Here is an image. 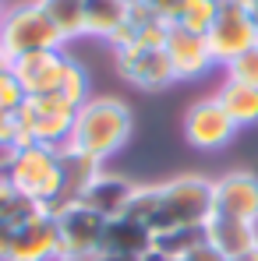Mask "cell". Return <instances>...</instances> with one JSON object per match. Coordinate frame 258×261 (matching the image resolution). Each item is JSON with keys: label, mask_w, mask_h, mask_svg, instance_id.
I'll return each mask as SVG.
<instances>
[{"label": "cell", "mask_w": 258, "mask_h": 261, "mask_svg": "<svg viewBox=\"0 0 258 261\" xmlns=\"http://www.w3.org/2000/svg\"><path fill=\"white\" fill-rule=\"evenodd\" d=\"M50 261H71V258H64V254H57V258H50Z\"/></svg>", "instance_id": "36"}, {"label": "cell", "mask_w": 258, "mask_h": 261, "mask_svg": "<svg viewBox=\"0 0 258 261\" xmlns=\"http://www.w3.org/2000/svg\"><path fill=\"white\" fill-rule=\"evenodd\" d=\"M213 212L258 226V176L248 170H233L213 180Z\"/></svg>", "instance_id": "11"}, {"label": "cell", "mask_w": 258, "mask_h": 261, "mask_svg": "<svg viewBox=\"0 0 258 261\" xmlns=\"http://www.w3.org/2000/svg\"><path fill=\"white\" fill-rule=\"evenodd\" d=\"M213 216V180L202 173H180L156 184V212H152V237L170 229L205 226Z\"/></svg>", "instance_id": "3"}, {"label": "cell", "mask_w": 258, "mask_h": 261, "mask_svg": "<svg viewBox=\"0 0 258 261\" xmlns=\"http://www.w3.org/2000/svg\"><path fill=\"white\" fill-rule=\"evenodd\" d=\"M163 49H167V57H170V67H173V78H177V82H198V78H205L216 67L213 49L205 43V36L187 32V29H180V25H170Z\"/></svg>", "instance_id": "12"}, {"label": "cell", "mask_w": 258, "mask_h": 261, "mask_svg": "<svg viewBox=\"0 0 258 261\" xmlns=\"http://www.w3.org/2000/svg\"><path fill=\"white\" fill-rule=\"evenodd\" d=\"M128 0H85V36L113 43V36L128 25Z\"/></svg>", "instance_id": "17"}, {"label": "cell", "mask_w": 258, "mask_h": 261, "mask_svg": "<svg viewBox=\"0 0 258 261\" xmlns=\"http://www.w3.org/2000/svg\"><path fill=\"white\" fill-rule=\"evenodd\" d=\"M223 71H226L230 82H244V85L258 88V43L251 46V49H244L241 57H233Z\"/></svg>", "instance_id": "26"}, {"label": "cell", "mask_w": 258, "mask_h": 261, "mask_svg": "<svg viewBox=\"0 0 258 261\" xmlns=\"http://www.w3.org/2000/svg\"><path fill=\"white\" fill-rule=\"evenodd\" d=\"M11 240H14V226L0 219V261L11 258Z\"/></svg>", "instance_id": "30"}, {"label": "cell", "mask_w": 258, "mask_h": 261, "mask_svg": "<svg viewBox=\"0 0 258 261\" xmlns=\"http://www.w3.org/2000/svg\"><path fill=\"white\" fill-rule=\"evenodd\" d=\"M75 106L64 102L60 95H36L25 99L14 117H18V145H46V148H64L75 130ZM14 145V148H18Z\"/></svg>", "instance_id": "5"}, {"label": "cell", "mask_w": 258, "mask_h": 261, "mask_svg": "<svg viewBox=\"0 0 258 261\" xmlns=\"http://www.w3.org/2000/svg\"><path fill=\"white\" fill-rule=\"evenodd\" d=\"M43 49H64L60 32L46 18L39 0H14L0 18V53L14 64L18 57L43 53Z\"/></svg>", "instance_id": "4"}, {"label": "cell", "mask_w": 258, "mask_h": 261, "mask_svg": "<svg viewBox=\"0 0 258 261\" xmlns=\"http://www.w3.org/2000/svg\"><path fill=\"white\" fill-rule=\"evenodd\" d=\"M216 14H219V0H184V7H180V14H177L173 25L205 36V32L213 29Z\"/></svg>", "instance_id": "23"}, {"label": "cell", "mask_w": 258, "mask_h": 261, "mask_svg": "<svg viewBox=\"0 0 258 261\" xmlns=\"http://www.w3.org/2000/svg\"><path fill=\"white\" fill-rule=\"evenodd\" d=\"M67 60H71L67 49H43V53L18 57L11 67H14V78L25 88V95L36 99V95H57Z\"/></svg>", "instance_id": "13"}, {"label": "cell", "mask_w": 258, "mask_h": 261, "mask_svg": "<svg viewBox=\"0 0 258 261\" xmlns=\"http://www.w3.org/2000/svg\"><path fill=\"white\" fill-rule=\"evenodd\" d=\"M205 240L209 247H216L226 261L241 258L244 251H251L258 244V226L255 222H241V219H230V216H209L205 222Z\"/></svg>", "instance_id": "15"}, {"label": "cell", "mask_w": 258, "mask_h": 261, "mask_svg": "<svg viewBox=\"0 0 258 261\" xmlns=\"http://www.w3.org/2000/svg\"><path fill=\"white\" fill-rule=\"evenodd\" d=\"M128 4H142V0H128Z\"/></svg>", "instance_id": "38"}, {"label": "cell", "mask_w": 258, "mask_h": 261, "mask_svg": "<svg viewBox=\"0 0 258 261\" xmlns=\"http://www.w3.org/2000/svg\"><path fill=\"white\" fill-rule=\"evenodd\" d=\"M103 251L110 254H128V258H142L152 251V229L134 222L128 216H117L106 222V233H103Z\"/></svg>", "instance_id": "16"}, {"label": "cell", "mask_w": 258, "mask_h": 261, "mask_svg": "<svg viewBox=\"0 0 258 261\" xmlns=\"http://www.w3.org/2000/svg\"><path fill=\"white\" fill-rule=\"evenodd\" d=\"M39 4L46 18L53 21V29L60 32L64 46L85 36V0H39Z\"/></svg>", "instance_id": "20"}, {"label": "cell", "mask_w": 258, "mask_h": 261, "mask_svg": "<svg viewBox=\"0 0 258 261\" xmlns=\"http://www.w3.org/2000/svg\"><path fill=\"white\" fill-rule=\"evenodd\" d=\"M142 261H177V258H170V254H163V251H149V254H142Z\"/></svg>", "instance_id": "32"}, {"label": "cell", "mask_w": 258, "mask_h": 261, "mask_svg": "<svg viewBox=\"0 0 258 261\" xmlns=\"http://www.w3.org/2000/svg\"><path fill=\"white\" fill-rule=\"evenodd\" d=\"M18 145V117L14 110H0V155Z\"/></svg>", "instance_id": "27"}, {"label": "cell", "mask_w": 258, "mask_h": 261, "mask_svg": "<svg viewBox=\"0 0 258 261\" xmlns=\"http://www.w3.org/2000/svg\"><path fill=\"white\" fill-rule=\"evenodd\" d=\"M57 233H60V254L71 261H82L96 251H103V233H106V219L92 212L82 201H67L57 212Z\"/></svg>", "instance_id": "7"}, {"label": "cell", "mask_w": 258, "mask_h": 261, "mask_svg": "<svg viewBox=\"0 0 258 261\" xmlns=\"http://www.w3.org/2000/svg\"><path fill=\"white\" fill-rule=\"evenodd\" d=\"M25 99H29V95H25L21 82L14 78V67H11V60L0 53V110H18Z\"/></svg>", "instance_id": "25"}, {"label": "cell", "mask_w": 258, "mask_h": 261, "mask_svg": "<svg viewBox=\"0 0 258 261\" xmlns=\"http://www.w3.org/2000/svg\"><path fill=\"white\" fill-rule=\"evenodd\" d=\"M131 130H134V117L124 99L92 95L75 113V130H71L67 145L92 155L96 163H106L131 141Z\"/></svg>", "instance_id": "1"}, {"label": "cell", "mask_w": 258, "mask_h": 261, "mask_svg": "<svg viewBox=\"0 0 258 261\" xmlns=\"http://www.w3.org/2000/svg\"><path fill=\"white\" fill-rule=\"evenodd\" d=\"M198 244H205V226H191V229H170V233H156L152 247L170 254V258H184L187 251H195Z\"/></svg>", "instance_id": "22"}, {"label": "cell", "mask_w": 258, "mask_h": 261, "mask_svg": "<svg viewBox=\"0 0 258 261\" xmlns=\"http://www.w3.org/2000/svg\"><path fill=\"white\" fill-rule=\"evenodd\" d=\"M156 18H163L167 25H173L177 21V14H180V7H184V0H142Z\"/></svg>", "instance_id": "28"}, {"label": "cell", "mask_w": 258, "mask_h": 261, "mask_svg": "<svg viewBox=\"0 0 258 261\" xmlns=\"http://www.w3.org/2000/svg\"><path fill=\"white\" fill-rule=\"evenodd\" d=\"M219 4H223V0H219Z\"/></svg>", "instance_id": "39"}, {"label": "cell", "mask_w": 258, "mask_h": 261, "mask_svg": "<svg viewBox=\"0 0 258 261\" xmlns=\"http://www.w3.org/2000/svg\"><path fill=\"white\" fill-rule=\"evenodd\" d=\"M134 187H138V184H131L128 176L99 170V176H96V180L85 187V194H82L78 201H82V205H88L92 212H99V216L110 222V219H117V216H124V212H128Z\"/></svg>", "instance_id": "14"}, {"label": "cell", "mask_w": 258, "mask_h": 261, "mask_svg": "<svg viewBox=\"0 0 258 261\" xmlns=\"http://www.w3.org/2000/svg\"><path fill=\"white\" fill-rule=\"evenodd\" d=\"M216 102L226 110V117L237 124V127H251L258 124V88L244 85V82H223L216 92Z\"/></svg>", "instance_id": "19"}, {"label": "cell", "mask_w": 258, "mask_h": 261, "mask_svg": "<svg viewBox=\"0 0 258 261\" xmlns=\"http://www.w3.org/2000/svg\"><path fill=\"white\" fill-rule=\"evenodd\" d=\"M255 29H258V11H255Z\"/></svg>", "instance_id": "37"}, {"label": "cell", "mask_w": 258, "mask_h": 261, "mask_svg": "<svg viewBox=\"0 0 258 261\" xmlns=\"http://www.w3.org/2000/svg\"><path fill=\"white\" fill-rule=\"evenodd\" d=\"M180 261H226V258H223L216 247H209V240H205V244H198L195 251H187Z\"/></svg>", "instance_id": "29"}, {"label": "cell", "mask_w": 258, "mask_h": 261, "mask_svg": "<svg viewBox=\"0 0 258 261\" xmlns=\"http://www.w3.org/2000/svg\"><path fill=\"white\" fill-rule=\"evenodd\" d=\"M244 7H251V11H258V0H241Z\"/></svg>", "instance_id": "35"}, {"label": "cell", "mask_w": 258, "mask_h": 261, "mask_svg": "<svg viewBox=\"0 0 258 261\" xmlns=\"http://www.w3.org/2000/svg\"><path fill=\"white\" fill-rule=\"evenodd\" d=\"M60 254V233H57V216L36 208L14 226L11 240V258L7 261H50Z\"/></svg>", "instance_id": "10"}, {"label": "cell", "mask_w": 258, "mask_h": 261, "mask_svg": "<svg viewBox=\"0 0 258 261\" xmlns=\"http://www.w3.org/2000/svg\"><path fill=\"white\" fill-rule=\"evenodd\" d=\"M0 170L11 180V187L32 201L36 208L57 212L64 205V170H60V148L46 145H18L4 152Z\"/></svg>", "instance_id": "2"}, {"label": "cell", "mask_w": 258, "mask_h": 261, "mask_svg": "<svg viewBox=\"0 0 258 261\" xmlns=\"http://www.w3.org/2000/svg\"><path fill=\"white\" fill-rule=\"evenodd\" d=\"M82 261H142V258H128V254H110V251H96V254H88Z\"/></svg>", "instance_id": "31"}, {"label": "cell", "mask_w": 258, "mask_h": 261, "mask_svg": "<svg viewBox=\"0 0 258 261\" xmlns=\"http://www.w3.org/2000/svg\"><path fill=\"white\" fill-rule=\"evenodd\" d=\"M113 64L128 85L145 88V92H159L177 82L163 46H121V49H113Z\"/></svg>", "instance_id": "8"}, {"label": "cell", "mask_w": 258, "mask_h": 261, "mask_svg": "<svg viewBox=\"0 0 258 261\" xmlns=\"http://www.w3.org/2000/svg\"><path fill=\"white\" fill-rule=\"evenodd\" d=\"M11 4H14V0H0V18L7 14V7H11Z\"/></svg>", "instance_id": "34"}, {"label": "cell", "mask_w": 258, "mask_h": 261, "mask_svg": "<svg viewBox=\"0 0 258 261\" xmlns=\"http://www.w3.org/2000/svg\"><path fill=\"white\" fill-rule=\"evenodd\" d=\"M205 43L213 49V60L219 67H226L233 57H241L244 49H251V46L258 43L255 11L244 7L241 0H223L213 29L205 32Z\"/></svg>", "instance_id": "6"}, {"label": "cell", "mask_w": 258, "mask_h": 261, "mask_svg": "<svg viewBox=\"0 0 258 261\" xmlns=\"http://www.w3.org/2000/svg\"><path fill=\"white\" fill-rule=\"evenodd\" d=\"M36 212V205L32 201H25L14 187H11V180L4 176V170H0V219L4 222H11V226H18L25 216H32Z\"/></svg>", "instance_id": "24"}, {"label": "cell", "mask_w": 258, "mask_h": 261, "mask_svg": "<svg viewBox=\"0 0 258 261\" xmlns=\"http://www.w3.org/2000/svg\"><path fill=\"white\" fill-rule=\"evenodd\" d=\"M60 170H64V205H67V201H78L85 194V187L99 176L103 163H96L92 155L64 145L60 148Z\"/></svg>", "instance_id": "18"}, {"label": "cell", "mask_w": 258, "mask_h": 261, "mask_svg": "<svg viewBox=\"0 0 258 261\" xmlns=\"http://www.w3.org/2000/svg\"><path fill=\"white\" fill-rule=\"evenodd\" d=\"M88 88H92V78H88L85 64L71 57V60H67V67H64V78H60V88H57V95L78 110L82 102H88V99H92V92H88Z\"/></svg>", "instance_id": "21"}, {"label": "cell", "mask_w": 258, "mask_h": 261, "mask_svg": "<svg viewBox=\"0 0 258 261\" xmlns=\"http://www.w3.org/2000/svg\"><path fill=\"white\" fill-rule=\"evenodd\" d=\"M233 261H258V244H255V247H251V251H244L241 258H233Z\"/></svg>", "instance_id": "33"}, {"label": "cell", "mask_w": 258, "mask_h": 261, "mask_svg": "<svg viewBox=\"0 0 258 261\" xmlns=\"http://www.w3.org/2000/svg\"><path fill=\"white\" fill-rule=\"evenodd\" d=\"M237 124L226 117V110L213 99H198L195 106H187L184 113V138L191 148L198 152H216V148H226L237 134Z\"/></svg>", "instance_id": "9"}]
</instances>
